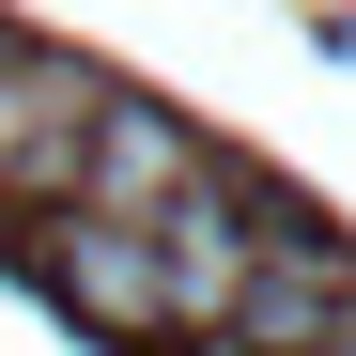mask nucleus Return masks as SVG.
Masks as SVG:
<instances>
[{"label":"nucleus","mask_w":356,"mask_h":356,"mask_svg":"<svg viewBox=\"0 0 356 356\" xmlns=\"http://www.w3.org/2000/svg\"><path fill=\"white\" fill-rule=\"evenodd\" d=\"M78 124H93V78L63 63V47L0 31V186L16 202H78Z\"/></svg>","instance_id":"obj_1"},{"label":"nucleus","mask_w":356,"mask_h":356,"mask_svg":"<svg viewBox=\"0 0 356 356\" xmlns=\"http://www.w3.org/2000/svg\"><path fill=\"white\" fill-rule=\"evenodd\" d=\"M31 264H47V294H63L78 325H108V341H155V325H170V310H155V232H140V217H78V202H63V217L31 232Z\"/></svg>","instance_id":"obj_2"},{"label":"nucleus","mask_w":356,"mask_h":356,"mask_svg":"<svg viewBox=\"0 0 356 356\" xmlns=\"http://www.w3.org/2000/svg\"><path fill=\"white\" fill-rule=\"evenodd\" d=\"M186 170H202V124H186V108L93 93V124H78V217H155Z\"/></svg>","instance_id":"obj_3"},{"label":"nucleus","mask_w":356,"mask_h":356,"mask_svg":"<svg viewBox=\"0 0 356 356\" xmlns=\"http://www.w3.org/2000/svg\"><path fill=\"white\" fill-rule=\"evenodd\" d=\"M310 356H356V294H341V310H325V341H310Z\"/></svg>","instance_id":"obj_4"}]
</instances>
